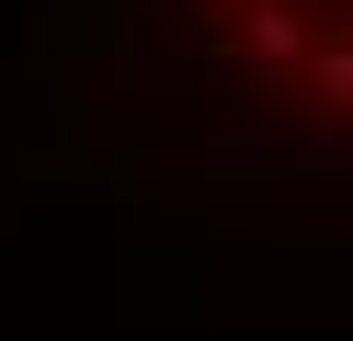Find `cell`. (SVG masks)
<instances>
[{"mask_svg":"<svg viewBox=\"0 0 353 341\" xmlns=\"http://www.w3.org/2000/svg\"><path fill=\"white\" fill-rule=\"evenodd\" d=\"M307 103H319V125H353V12L319 34V57H307Z\"/></svg>","mask_w":353,"mask_h":341,"instance_id":"cell-2","label":"cell"},{"mask_svg":"<svg viewBox=\"0 0 353 341\" xmlns=\"http://www.w3.org/2000/svg\"><path fill=\"white\" fill-rule=\"evenodd\" d=\"M205 23H216V57L251 68V80H307V57H319V34H330L307 0H216Z\"/></svg>","mask_w":353,"mask_h":341,"instance_id":"cell-1","label":"cell"}]
</instances>
